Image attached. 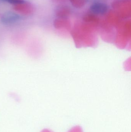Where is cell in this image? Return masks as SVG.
Here are the masks:
<instances>
[{"label":"cell","mask_w":131,"mask_h":132,"mask_svg":"<svg viewBox=\"0 0 131 132\" xmlns=\"http://www.w3.org/2000/svg\"><path fill=\"white\" fill-rule=\"evenodd\" d=\"M21 18L20 15L17 13L13 12H7L2 16L1 21L4 24H10L18 21Z\"/></svg>","instance_id":"6da1fadb"},{"label":"cell","mask_w":131,"mask_h":132,"mask_svg":"<svg viewBox=\"0 0 131 132\" xmlns=\"http://www.w3.org/2000/svg\"><path fill=\"white\" fill-rule=\"evenodd\" d=\"M90 9L94 14H104L107 11L108 6L104 3H96L92 5Z\"/></svg>","instance_id":"7a4b0ae2"},{"label":"cell","mask_w":131,"mask_h":132,"mask_svg":"<svg viewBox=\"0 0 131 132\" xmlns=\"http://www.w3.org/2000/svg\"><path fill=\"white\" fill-rule=\"evenodd\" d=\"M2 1L7 2L12 4H22L25 3V2L24 0H1Z\"/></svg>","instance_id":"3957f363"},{"label":"cell","mask_w":131,"mask_h":132,"mask_svg":"<svg viewBox=\"0 0 131 132\" xmlns=\"http://www.w3.org/2000/svg\"><path fill=\"white\" fill-rule=\"evenodd\" d=\"M67 132H84L82 128L78 126H74L70 129Z\"/></svg>","instance_id":"277c9868"},{"label":"cell","mask_w":131,"mask_h":132,"mask_svg":"<svg viewBox=\"0 0 131 132\" xmlns=\"http://www.w3.org/2000/svg\"><path fill=\"white\" fill-rule=\"evenodd\" d=\"M41 132H53L51 130H49V129H43V130L41 131Z\"/></svg>","instance_id":"5b68a950"}]
</instances>
